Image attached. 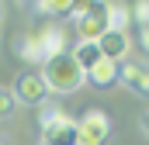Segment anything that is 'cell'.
Masks as SVG:
<instances>
[{
    "label": "cell",
    "mask_w": 149,
    "mask_h": 145,
    "mask_svg": "<svg viewBox=\"0 0 149 145\" xmlns=\"http://www.w3.org/2000/svg\"><path fill=\"white\" fill-rule=\"evenodd\" d=\"M42 79H45L49 93H76L87 83V72L80 69L70 59V52H66V55H56V59H49L42 66Z\"/></svg>",
    "instance_id": "cell-1"
},
{
    "label": "cell",
    "mask_w": 149,
    "mask_h": 145,
    "mask_svg": "<svg viewBox=\"0 0 149 145\" xmlns=\"http://www.w3.org/2000/svg\"><path fill=\"white\" fill-rule=\"evenodd\" d=\"M42 145H76V121L49 107L42 114Z\"/></svg>",
    "instance_id": "cell-2"
},
{
    "label": "cell",
    "mask_w": 149,
    "mask_h": 145,
    "mask_svg": "<svg viewBox=\"0 0 149 145\" xmlns=\"http://www.w3.org/2000/svg\"><path fill=\"white\" fill-rule=\"evenodd\" d=\"M111 135V117L101 107H90L76 121V145H104Z\"/></svg>",
    "instance_id": "cell-3"
},
{
    "label": "cell",
    "mask_w": 149,
    "mask_h": 145,
    "mask_svg": "<svg viewBox=\"0 0 149 145\" xmlns=\"http://www.w3.org/2000/svg\"><path fill=\"white\" fill-rule=\"evenodd\" d=\"M73 24H76V31H80V41H97V38L108 31L104 3H76Z\"/></svg>",
    "instance_id": "cell-4"
},
{
    "label": "cell",
    "mask_w": 149,
    "mask_h": 145,
    "mask_svg": "<svg viewBox=\"0 0 149 145\" xmlns=\"http://www.w3.org/2000/svg\"><path fill=\"white\" fill-rule=\"evenodd\" d=\"M14 100H21V104H28V107H38V104H45V97H49V86H45V79H42V72L28 69L17 76V83H14V93H10Z\"/></svg>",
    "instance_id": "cell-5"
},
{
    "label": "cell",
    "mask_w": 149,
    "mask_h": 145,
    "mask_svg": "<svg viewBox=\"0 0 149 145\" xmlns=\"http://www.w3.org/2000/svg\"><path fill=\"white\" fill-rule=\"evenodd\" d=\"M118 79L132 93L149 97V66H142V62H125V66H118Z\"/></svg>",
    "instance_id": "cell-6"
},
{
    "label": "cell",
    "mask_w": 149,
    "mask_h": 145,
    "mask_svg": "<svg viewBox=\"0 0 149 145\" xmlns=\"http://www.w3.org/2000/svg\"><path fill=\"white\" fill-rule=\"evenodd\" d=\"M14 52L24 59V62H31V66H45L49 62V52H45V45H42V38L31 31V35H21L14 41Z\"/></svg>",
    "instance_id": "cell-7"
},
{
    "label": "cell",
    "mask_w": 149,
    "mask_h": 145,
    "mask_svg": "<svg viewBox=\"0 0 149 145\" xmlns=\"http://www.w3.org/2000/svg\"><path fill=\"white\" fill-rule=\"evenodd\" d=\"M97 48H101V55L104 59H111V62H121L125 55H128V35H121V31H104V35L97 38Z\"/></svg>",
    "instance_id": "cell-8"
},
{
    "label": "cell",
    "mask_w": 149,
    "mask_h": 145,
    "mask_svg": "<svg viewBox=\"0 0 149 145\" xmlns=\"http://www.w3.org/2000/svg\"><path fill=\"white\" fill-rule=\"evenodd\" d=\"M104 21H108V31H121V35H128L132 7H128V3H104Z\"/></svg>",
    "instance_id": "cell-9"
},
{
    "label": "cell",
    "mask_w": 149,
    "mask_h": 145,
    "mask_svg": "<svg viewBox=\"0 0 149 145\" xmlns=\"http://www.w3.org/2000/svg\"><path fill=\"white\" fill-rule=\"evenodd\" d=\"M35 35L42 38V45H45L49 59H56V55H66V35H63V28H59V24H45V28H38Z\"/></svg>",
    "instance_id": "cell-10"
},
{
    "label": "cell",
    "mask_w": 149,
    "mask_h": 145,
    "mask_svg": "<svg viewBox=\"0 0 149 145\" xmlns=\"http://www.w3.org/2000/svg\"><path fill=\"white\" fill-rule=\"evenodd\" d=\"M70 59H73L80 69L87 72V69H94L104 55H101V48H97V41H76L73 45V52H70Z\"/></svg>",
    "instance_id": "cell-11"
},
{
    "label": "cell",
    "mask_w": 149,
    "mask_h": 145,
    "mask_svg": "<svg viewBox=\"0 0 149 145\" xmlns=\"http://www.w3.org/2000/svg\"><path fill=\"white\" fill-rule=\"evenodd\" d=\"M87 79H90L94 86H111L114 79H118V62H111V59H101L94 69H87Z\"/></svg>",
    "instance_id": "cell-12"
},
{
    "label": "cell",
    "mask_w": 149,
    "mask_h": 145,
    "mask_svg": "<svg viewBox=\"0 0 149 145\" xmlns=\"http://www.w3.org/2000/svg\"><path fill=\"white\" fill-rule=\"evenodd\" d=\"M31 10L49 14V17H63V14H73L76 10V0H38V3H31Z\"/></svg>",
    "instance_id": "cell-13"
},
{
    "label": "cell",
    "mask_w": 149,
    "mask_h": 145,
    "mask_svg": "<svg viewBox=\"0 0 149 145\" xmlns=\"http://www.w3.org/2000/svg\"><path fill=\"white\" fill-rule=\"evenodd\" d=\"M132 7V21L139 28H149V0H139V3H128Z\"/></svg>",
    "instance_id": "cell-14"
},
{
    "label": "cell",
    "mask_w": 149,
    "mask_h": 145,
    "mask_svg": "<svg viewBox=\"0 0 149 145\" xmlns=\"http://www.w3.org/2000/svg\"><path fill=\"white\" fill-rule=\"evenodd\" d=\"M10 110H14V97H10V90H3V86H0V121H3V117H10Z\"/></svg>",
    "instance_id": "cell-15"
},
{
    "label": "cell",
    "mask_w": 149,
    "mask_h": 145,
    "mask_svg": "<svg viewBox=\"0 0 149 145\" xmlns=\"http://www.w3.org/2000/svg\"><path fill=\"white\" fill-rule=\"evenodd\" d=\"M139 48L149 55V28H139Z\"/></svg>",
    "instance_id": "cell-16"
},
{
    "label": "cell",
    "mask_w": 149,
    "mask_h": 145,
    "mask_svg": "<svg viewBox=\"0 0 149 145\" xmlns=\"http://www.w3.org/2000/svg\"><path fill=\"white\" fill-rule=\"evenodd\" d=\"M139 128H142V135H146V138H149V110H146V114H142V121H139Z\"/></svg>",
    "instance_id": "cell-17"
},
{
    "label": "cell",
    "mask_w": 149,
    "mask_h": 145,
    "mask_svg": "<svg viewBox=\"0 0 149 145\" xmlns=\"http://www.w3.org/2000/svg\"><path fill=\"white\" fill-rule=\"evenodd\" d=\"M0 145H3V138H0Z\"/></svg>",
    "instance_id": "cell-18"
}]
</instances>
